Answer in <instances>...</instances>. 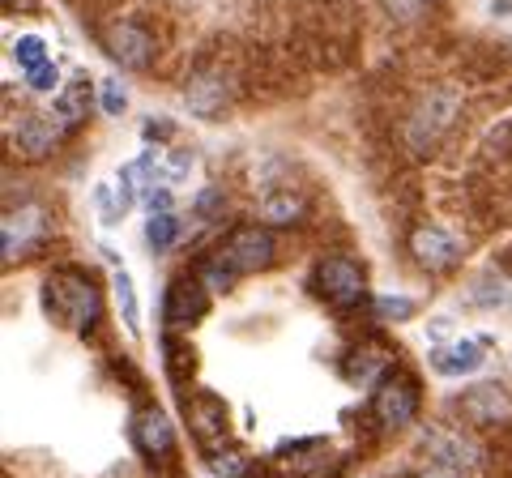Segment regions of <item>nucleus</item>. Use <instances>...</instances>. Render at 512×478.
<instances>
[{
  "label": "nucleus",
  "mask_w": 512,
  "mask_h": 478,
  "mask_svg": "<svg viewBox=\"0 0 512 478\" xmlns=\"http://www.w3.org/2000/svg\"><path fill=\"white\" fill-rule=\"evenodd\" d=\"M461 107H466V94H461L457 86H431V90H423L419 99L410 103L406 120H402L406 150L414 158H431L448 141V133L457 129Z\"/></svg>",
  "instance_id": "nucleus-1"
},
{
  "label": "nucleus",
  "mask_w": 512,
  "mask_h": 478,
  "mask_svg": "<svg viewBox=\"0 0 512 478\" xmlns=\"http://www.w3.org/2000/svg\"><path fill=\"white\" fill-rule=\"evenodd\" d=\"M43 308L52 321L69 325L77 338H90L103 325V291L86 269H56L43 282Z\"/></svg>",
  "instance_id": "nucleus-2"
},
{
  "label": "nucleus",
  "mask_w": 512,
  "mask_h": 478,
  "mask_svg": "<svg viewBox=\"0 0 512 478\" xmlns=\"http://www.w3.org/2000/svg\"><path fill=\"white\" fill-rule=\"evenodd\" d=\"M137 457L146 461L154 474H175L180 470V440H175V423L163 406H137L133 423H128Z\"/></svg>",
  "instance_id": "nucleus-3"
},
{
  "label": "nucleus",
  "mask_w": 512,
  "mask_h": 478,
  "mask_svg": "<svg viewBox=\"0 0 512 478\" xmlns=\"http://www.w3.org/2000/svg\"><path fill=\"white\" fill-rule=\"evenodd\" d=\"M312 286H316V295L342 316L359 312L367 304V269L355 257H346V252L320 257L316 269H312Z\"/></svg>",
  "instance_id": "nucleus-4"
},
{
  "label": "nucleus",
  "mask_w": 512,
  "mask_h": 478,
  "mask_svg": "<svg viewBox=\"0 0 512 478\" xmlns=\"http://www.w3.org/2000/svg\"><path fill=\"white\" fill-rule=\"evenodd\" d=\"M419 406H423L419 380H414L410 372H402V368H393L389 376L380 380V389L372 393L367 414H372V423L380 427L384 436H397V432H406V427L419 419Z\"/></svg>",
  "instance_id": "nucleus-5"
},
{
  "label": "nucleus",
  "mask_w": 512,
  "mask_h": 478,
  "mask_svg": "<svg viewBox=\"0 0 512 478\" xmlns=\"http://www.w3.org/2000/svg\"><path fill=\"white\" fill-rule=\"evenodd\" d=\"M214 252L227 261V269H231L235 278L265 274V269L278 261V235L269 231V227H261V222H252V227H235Z\"/></svg>",
  "instance_id": "nucleus-6"
},
{
  "label": "nucleus",
  "mask_w": 512,
  "mask_h": 478,
  "mask_svg": "<svg viewBox=\"0 0 512 478\" xmlns=\"http://www.w3.org/2000/svg\"><path fill=\"white\" fill-rule=\"evenodd\" d=\"M184 99L192 107V116L222 120L235 103V73L222 65V60H201V65L192 69L188 86H184Z\"/></svg>",
  "instance_id": "nucleus-7"
},
{
  "label": "nucleus",
  "mask_w": 512,
  "mask_h": 478,
  "mask_svg": "<svg viewBox=\"0 0 512 478\" xmlns=\"http://www.w3.org/2000/svg\"><path fill=\"white\" fill-rule=\"evenodd\" d=\"M103 52L128 73H146L158 60V39L141 18H116L103 26Z\"/></svg>",
  "instance_id": "nucleus-8"
},
{
  "label": "nucleus",
  "mask_w": 512,
  "mask_h": 478,
  "mask_svg": "<svg viewBox=\"0 0 512 478\" xmlns=\"http://www.w3.org/2000/svg\"><path fill=\"white\" fill-rule=\"evenodd\" d=\"M453 410L466 427H478V432H495V427L512 423V389L500 385V380H478V385L461 389L453 397Z\"/></svg>",
  "instance_id": "nucleus-9"
},
{
  "label": "nucleus",
  "mask_w": 512,
  "mask_h": 478,
  "mask_svg": "<svg viewBox=\"0 0 512 478\" xmlns=\"http://www.w3.org/2000/svg\"><path fill=\"white\" fill-rule=\"evenodd\" d=\"M406 248H410V261L423 269V274H453L466 257V244L448 231L436 227V222H419L410 235H406Z\"/></svg>",
  "instance_id": "nucleus-10"
},
{
  "label": "nucleus",
  "mask_w": 512,
  "mask_h": 478,
  "mask_svg": "<svg viewBox=\"0 0 512 478\" xmlns=\"http://www.w3.org/2000/svg\"><path fill=\"white\" fill-rule=\"evenodd\" d=\"M419 453L423 461H444V466H457L466 474H483V461H487V449L466 427H427L419 440Z\"/></svg>",
  "instance_id": "nucleus-11"
},
{
  "label": "nucleus",
  "mask_w": 512,
  "mask_h": 478,
  "mask_svg": "<svg viewBox=\"0 0 512 478\" xmlns=\"http://www.w3.org/2000/svg\"><path fill=\"white\" fill-rule=\"evenodd\" d=\"M47 235H52V218H47L39 201L9 205L5 210V265L13 269L18 261H26Z\"/></svg>",
  "instance_id": "nucleus-12"
},
{
  "label": "nucleus",
  "mask_w": 512,
  "mask_h": 478,
  "mask_svg": "<svg viewBox=\"0 0 512 478\" xmlns=\"http://www.w3.org/2000/svg\"><path fill=\"white\" fill-rule=\"evenodd\" d=\"M184 414H188V427H192V436H197L201 444V453L210 457L218 449H227V436H231V423H227V402H222L218 393H184Z\"/></svg>",
  "instance_id": "nucleus-13"
},
{
  "label": "nucleus",
  "mask_w": 512,
  "mask_h": 478,
  "mask_svg": "<svg viewBox=\"0 0 512 478\" xmlns=\"http://www.w3.org/2000/svg\"><path fill=\"white\" fill-rule=\"evenodd\" d=\"M269 470H274L278 478H329V470H333V444L325 436L278 444Z\"/></svg>",
  "instance_id": "nucleus-14"
},
{
  "label": "nucleus",
  "mask_w": 512,
  "mask_h": 478,
  "mask_svg": "<svg viewBox=\"0 0 512 478\" xmlns=\"http://www.w3.org/2000/svg\"><path fill=\"white\" fill-rule=\"evenodd\" d=\"M210 312V286H205L197 274H175L171 282H167V291H163V321H167V329H192L201 321V316Z\"/></svg>",
  "instance_id": "nucleus-15"
},
{
  "label": "nucleus",
  "mask_w": 512,
  "mask_h": 478,
  "mask_svg": "<svg viewBox=\"0 0 512 478\" xmlns=\"http://www.w3.org/2000/svg\"><path fill=\"white\" fill-rule=\"evenodd\" d=\"M393 368H397L393 355H389V350H380L376 342H355L346 350V359H342V376L355 389H372V393L380 389V380L389 376Z\"/></svg>",
  "instance_id": "nucleus-16"
},
{
  "label": "nucleus",
  "mask_w": 512,
  "mask_h": 478,
  "mask_svg": "<svg viewBox=\"0 0 512 478\" xmlns=\"http://www.w3.org/2000/svg\"><path fill=\"white\" fill-rule=\"evenodd\" d=\"M90 107H94V90H90V82H86V77H73L69 86H60V90H56L52 107H47V120H52L56 129L69 137V133H77V129H82V124L90 120Z\"/></svg>",
  "instance_id": "nucleus-17"
},
{
  "label": "nucleus",
  "mask_w": 512,
  "mask_h": 478,
  "mask_svg": "<svg viewBox=\"0 0 512 478\" xmlns=\"http://www.w3.org/2000/svg\"><path fill=\"white\" fill-rule=\"evenodd\" d=\"M9 141H13V150H18L22 158L43 163V158H52L60 150L64 133L47 116H22V124H9Z\"/></svg>",
  "instance_id": "nucleus-18"
},
{
  "label": "nucleus",
  "mask_w": 512,
  "mask_h": 478,
  "mask_svg": "<svg viewBox=\"0 0 512 478\" xmlns=\"http://www.w3.org/2000/svg\"><path fill=\"white\" fill-rule=\"evenodd\" d=\"M256 214H261V227L269 231L299 227L308 218V197L295 193V188H265L261 201H256Z\"/></svg>",
  "instance_id": "nucleus-19"
},
{
  "label": "nucleus",
  "mask_w": 512,
  "mask_h": 478,
  "mask_svg": "<svg viewBox=\"0 0 512 478\" xmlns=\"http://www.w3.org/2000/svg\"><path fill=\"white\" fill-rule=\"evenodd\" d=\"M158 346H163V368H167V380L184 393V389H188V380L197 376V350H192V342H188V338H180L175 329H167V333H163V342H158Z\"/></svg>",
  "instance_id": "nucleus-20"
},
{
  "label": "nucleus",
  "mask_w": 512,
  "mask_h": 478,
  "mask_svg": "<svg viewBox=\"0 0 512 478\" xmlns=\"http://www.w3.org/2000/svg\"><path fill=\"white\" fill-rule=\"evenodd\" d=\"M478 363H483V346L478 342H453V346H440L436 355H431V368H436L440 376H466V372H474Z\"/></svg>",
  "instance_id": "nucleus-21"
},
{
  "label": "nucleus",
  "mask_w": 512,
  "mask_h": 478,
  "mask_svg": "<svg viewBox=\"0 0 512 478\" xmlns=\"http://www.w3.org/2000/svg\"><path fill=\"white\" fill-rule=\"evenodd\" d=\"M436 5L440 0H380V9L389 13V22H397V26H414V22L431 18Z\"/></svg>",
  "instance_id": "nucleus-22"
},
{
  "label": "nucleus",
  "mask_w": 512,
  "mask_h": 478,
  "mask_svg": "<svg viewBox=\"0 0 512 478\" xmlns=\"http://www.w3.org/2000/svg\"><path fill=\"white\" fill-rule=\"evenodd\" d=\"M180 235L184 231H180V218H175V214H154L146 222V244H150V252H171Z\"/></svg>",
  "instance_id": "nucleus-23"
},
{
  "label": "nucleus",
  "mask_w": 512,
  "mask_h": 478,
  "mask_svg": "<svg viewBox=\"0 0 512 478\" xmlns=\"http://www.w3.org/2000/svg\"><path fill=\"white\" fill-rule=\"evenodd\" d=\"M111 291H116V304H120V316H124V325H128V333H137L141 329V312H137V291H133V278L120 274L111 278Z\"/></svg>",
  "instance_id": "nucleus-24"
},
{
  "label": "nucleus",
  "mask_w": 512,
  "mask_h": 478,
  "mask_svg": "<svg viewBox=\"0 0 512 478\" xmlns=\"http://www.w3.org/2000/svg\"><path fill=\"white\" fill-rule=\"evenodd\" d=\"M205 461H210V470L218 474V478H248V457L244 453H239L235 449V444H227V449H218V453H210V457H205Z\"/></svg>",
  "instance_id": "nucleus-25"
},
{
  "label": "nucleus",
  "mask_w": 512,
  "mask_h": 478,
  "mask_svg": "<svg viewBox=\"0 0 512 478\" xmlns=\"http://www.w3.org/2000/svg\"><path fill=\"white\" fill-rule=\"evenodd\" d=\"M470 299L478 308H500L504 299H508V286L495 278V274H483V278H474V286H470Z\"/></svg>",
  "instance_id": "nucleus-26"
},
{
  "label": "nucleus",
  "mask_w": 512,
  "mask_h": 478,
  "mask_svg": "<svg viewBox=\"0 0 512 478\" xmlns=\"http://www.w3.org/2000/svg\"><path fill=\"white\" fill-rule=\"evenodd\" d=\"M372 312L380 316V321H397V325H402V321H410V316H414V299L410 295H376Z\"/></svg>",
  "instance_id": "nucleus-27"
},
{
  "label": "nucleus",
  "mask_w": 512,
  "mask_h": 478,
  "mask_svg": "<svg viewBox=\"0 0 512 478\" xmlns=\"http://www.w3.org/2000/svg\"><path fill=\"white\" fill-rule=\"evenodd\" d=\"M13 56H18V65H22V73H30V69H39V65H47V43H43L39 35H22L18 43H13Z\"/></svg>",
  "instance_id": "nucleus-28"
},
{
  "label": "nucleus",
  "mask_w": 512,
  "mask_h": 478,
  "mask_svg": "<svg viewBox=\"0 0 512 478\" xmlns=\"http://www.w3.org/2000/svg\"><path fill=\"white\" fill-rule=\"evenodd\" d=\"M99 103H103L107 116H124L128 94H124V86L116 82V77H107V82H103V90H99Z\"/></svg>",
  "instance_id": "nucleus-29"
},
{
  "label": "nucleus",
  "mask_w": 512,
  "mask_h": 478,
  "mask_svg": "<svg viewBox=\"0 0 512 478\" xmlns=\"http://www.w3.org/2000/svg\"><path fill=\"white\" fill-rule=\"evenodd\" d=\"M483 470H487L491 478H512V440L500 444V449H487Z\"/></svg>",
  "instance_id": "nucleus-30"
},
{
  "label": "nucleus",
  "mask_w": 512,
  "mask_h": 478,
  "mask_svg": "<svg viewBox=\"0 0 512 478\" xmlns=\"http://www.w3.org/2000/svg\"><path fill=\"white\" fill-rule=\"evenodd\" d=\"M94 201H99V218L107 222V227L124 218V201H120V197H111V188H107V184L94 188Z\"/></svg>",
  "instance_id": "nucleus-31"
},
{
  "label": "nucleus",
  "mask_w": 512,
  "mask_h": 478,
  "mask_svg": "<svg viewBox=\"0 0 512 478\" xmlns=\"http://www.w3.org/2000/svg\"><path fill=\"white\" fill-rule=\"evenodd\" d=\"M26 82H30V90H39V94H47V90H56L60 86V69L47 60V65H39V69H30L26 73Z\"/></svg>",
  "instance_id": "nucleus-32"
},
{
  "label": "nucleus",
  "mask_w": 512,
  "mask_h": 478,
  "mask_svg": "<svg viewBox=\"0 0 512 478\" xmlns=\"http://www.w3.org/2000/svg\"><path fill=\"white\" fill-rule=\"evenodd\" d=\"M188 167H192V150H175L171 158H163V180L167 184H180L184 175H188Z\"/></svg>",
  "instance_id": "nucleus-33"
},
{
  "label": "nucleus",
  "mask_w": 512,
  "mask_h": 478,
  "mask_svg": "<svg viewBox=\"0 0 512 478\" xmlns=\"http://www.w3.org/2000/svg\"><path fill=\"white\" fill-rule=\"evenodd\" d=\"M410 478H474V474L457 470V466H444V461H423V466L414 470Z\"/></svg>",
  "instance_id": "nucleus-34"
},
{
  "label": "nucleus",
  "mask_w": 512,
  "mask_h": 478,
  "mask_svg": "<svg viewBox=\"0 0 512 478\" xmlns=\"http://www.w3.org/2000/svg\"><path fill=\"white\" fill-rule=\"evenodd\" d=\"M141 201H146V210H150V218L154 214H171V184H158V188H150V193L146 197H141Z\"/></svg>",
  "instance_id": "nucleus-35"
},
{
  "label": "nucleus",
  "mask_w": 512,
  "mask_h": 478,
  "mask_svg": "<svg viewBox=\"0 0 512 478\" xmlns=\"http://www.w3.org/2000/svg\"><path fill=\"white\" fill-rule=\"evenodd\" d=\"M222 210H227V197H222V188H205V193L197 197V214L201 218H214Z\"/></svg>",
  "instance_id": "nucleus-36"
},
{
  "label": "nucleus",
  "mask_w": 512,
  "mask_h": 478,
  "mask_svg": "<svg viewBox=\"0 0 512 478\" xmlns=\"http://www.w3.org/2000/svg\"><path fill=\"white\" fill-rule=\"evenodd\" d=\"M175 129H171V120H146V137L154 141V137H171Z\"/></svg>",
  "instance_id": "nucleus-37"
},
{
  "label": "nucleus",
  "mask_w": 512,
  "mask_h": 478,
  "mask_svg": "<svg viewBox=\"0 0 512 478\" xmlns=\"http://www.w3.org/2000/svg\"><path fill=\"white\" fill-rule=\"evenodd\" d=\"M5 9H9V13H18V9H22V13H35L39 0H5Z\"/></svg>",
  "instance_id": "nucleus-38"
}]
</instances>
